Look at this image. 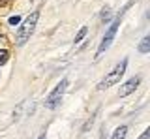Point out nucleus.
I'll return each mask as SVG.
<instances>
[{
	"label": "nucleus",
	"mask_w": 150,
	"mask_h": 139,
	"mask_svg": "<svg viewBox=\"0 0 150 139\" xmlns=\"http://www.w3.org/2000/svg\"><path fill=\"white\" fill-rule=\"evenodd\" d=\"M38 17H40V11H32L30 13V17H26V21L21 25V28H19V32H17V45H23L25 41L30 38V34L34 32V28H36V23H38Z\"/></svg>",
	"instance_id": "nucleus-1"
},
{
	"label": "nucleus",
	"mask_w": 150,
	"mask_h": 139,
	"mask_svg": "<svg viewBox=\"0 0 150 139\" xmlns=\"http://www.w3.org/2000/svg\"><path fill=\"white\" fill-rule=\"evenodd\" d=\"M86 30H88V28H86V26H83V28H81V30H79V34H77V36H75V43H79V41H81V40L84 38V36H86Z\"/></svg>",
	"instance_id": "nucleus-9"
},
{
	"label": "nucleus",
	"mask_w": 150,
	"mask_h": 139,
	"mask_svg": "<svg viewBox=\"0 0 150 139\" xmlns=\"http://www.w3.org/2000/svg\"><path fill=\"white\" fill-rule=\"evenodd\" d=\"M21 23V17L15 15V17H9V25H19Z\"/></svg>",
	"instance_id": "nucleus-11"
},
{
	"label": "nucleus",
	"mask_w": 150,
	"mask_h": 139,
	"mask_svg": "<svg viewBox=\"0 0 150 139\" xmlns=\"http://www.w3.org/2000/svg\"><path fill=\"white\" fill-rule=\"evenodd\" d=\"M8 57H9V55H8V51H4V49L0 51V66L8 62Z\"/></svg>",
	"instance_id": "nucleus-10"
},
{
	"label": "nucleus",
	"mask_w": 150,
	"mask_h": 139,
	"mask_svg": "<svg viewBox=\"0 0 150 139\" xmlns=\"http://www.w3.org/2000/svg\"><path fill=\"white\" fill-rule=\"evenodd\" d=\"M148 137H150V128H146V130H144V132L141 133V135H139L137 139H148Z\"/></svg>",
	"instance_id": "nucleus-12"
},
{
	"label": "nucleus",
	"mask_w": 150,
	"mask_h": 139,
	"mask_svg": "<svg viewBox=\"0 0 150 139\" xmlns=\"http://www.w3.org/2000/svg\"><path fill=\"white\" fill-rule=\"evenodd\" d=\"M139 83H141V77H133V79H129V81L118 90V94H120V96H128V94H131V92H133V90L139 87Z\"/></svg>",
	"instance_id": "nucleus-5"
},
{
	"label": "nucleus",
	"mask_w": 150,
	"mask_h": 139,
	"mask_svg": "<svg viewBox=\"0 0 150 139\" xmlns=\"http://www.w3.org/2000/svg\"><path fill=\"white\" fill-rule=\"evenodd\" d=\"M126 66H128V60H126V58L120 60V64H116L115 70H112L109 75H105V79L98 85V90H105V89H109V87H112L115 83H118L120 77L124 75V72H126Z\"/></svg>",
	"instance_id": "nucleus-2"
},
{
	"label": "nucleus",
	"mask_w": 150,
	"mask_h": 139,
	"mask_svg": "<svg viewBox=\"0 0 150 139\" xmlns=\"http://www.w3.org/2000/svg\"><path fill=\"white\" fill-rule=\"evenodd\" d=\"M66 87H68V79H62L56 85V89L49 94V98L45 100V105L49 109H54L56 105H60V100H62V94L66 92Z\"/></svg>",
	"instance_id": "nucleus-4"
},
{
	"label": "nucleus",
	"mask_w": 150,
	"mask_h": 139,
	"mask_svg": "<svg viewBox=\"0 0 150 139\" xmlns=\"http://www.w3.org/2000/svg\"><path fill=\"white\" fill-rule=\"evenodd\" d=\"M101 21L103 23L111 21V10H109V8H103V10H101Z\"/></svg>",
	"instance_id": "nucleus-8"
},
{
	"label": "nucleus",
	"mask_w": 150,
	"mask_h": 139,
	"mask_svg": "<svg viewBox=\"0 0 150 139\" xmlns=\"http://www.w3.org/2000/svg\"><path fill=\"white\" fill-rule=\"evenodd\" d=\"M126 133H128V126H120V128L115 130L112 139H126Z\"/></svg>",
	"instance_id": "nucleus-7"
},
{
	"label": "nucleus",
	"mask_w": 150,
	"mask_h": 139,
	"mask_svg": "<svg viewBox=\"0 0 150 139\" xmlns=\"http://www.w3.org/2000/svg\"><path fill=\"white\" fill-rule=\"evenodd\" d=\"M148 51H150V36H144V38L141 40V43H139V53L146 55Z\"/></svg>",
	"instance_id": "nucleus-6"
},
{
	"label": "nucleus",
	"mask_w": 150,
	"mask_h": 139,
	"mask_svg": "<svg viewBox=\"0 0 150 139\" xmlns=\"http://www.w3.org/2000/svg\"><path fill=\"white\" fill-rule=\"evenodd\" d=\"M120 19H122V17H116V19L112 21V25L109 26V28H107L105 36H103V40H101V45H100V49H98V53H96V57H100V55H103L107 49L111 47L112 40H115V36H116V30H118V26H120Z\"/></svg>",
	"instance_id": "nucleus-3"
},
{
	"label": "nucleus",
	"mask_w": 150,
	"mask_h": 139,
	"mask_svg": "<svg viewBox=\"0 0 150 139\" xmlns=\"http://www.w3.org/2000/svg\"><path fill=\"white\" fill-rule=\"evenodd\" d=\"M38 139H45V135H40V137H38Z\"/></svg>",
	"instance_id": "nucleus-13"
}]
</instances>
